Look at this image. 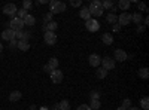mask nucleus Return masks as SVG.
<instances>
[{"mask_svg": "<svg viewBox=\"0 0 149 110\" xmlns=\"http://www.w3.org/2000/svg\"><path fill=\"white\" fill-rule=\"evenodd\" d=\"M137 75H139L140 79H148V77H149V70H148L146 67H142V68H139Z\"/></svg>", "mask_w": 149, "mask_h": 110, "instance_id": "nucleus-22", "label": "nucleus"}, {"mask_svg": "<svg viewBox=\"0 0 149 110\" xmlns=\"http://www.w3.org/2000/svg\"><path fill=\"white\" fill-rule=\"evenodd\" d=\"M33 6V3L30 2V0H24V2H22V9H26L27 12H29V9Z\"/></svg>", "mask_w": 149, "mask_h": 110, "instance_id": "nucleus-31", "label": "nucleus"}, {"mask_svg": "<svg viewBox=\"0 0 149 110\" xmlns=\"http://www.w3.org/2000/svg\"><path fill=\"white\" fill-rule=\"evenodd\" d=\"M85 27H86V30L88 31H98V28H100V22H98L97 19H94V18H90L88 21H85Z\"/></svg>", "mask_w": 149, "mask_h": 110, "instance_id": "nucleus-6", "label": "nucleus"}, {"mask_svg": "<svg viewBox=\"0 0 149 110\" xmlns=\"http://www.w3.org/2000/svg\"><path fill=\"white\" fill-rule=\"evenodd\" d=\"M22 21H24V26H29V27H33L36 24V18L33 15H30V14H27V17L24 18Z\"/></svg>", "mask_w": 149, "mask_h": 110, "instance_id": "nucleus-16", "label": "nucleus"}, {"mask_svg": "<svg viewBox=\"0 0 149 110\" xmlns=\"http://www.w3.org/2000/svg\"><path fill=\"white\" fill-rule=\"evenodd\" d=\"M79 17H81L82 19H85V21H88V19L91 18V14H90L88 8H82V9H81V12H79Z\"/></svg>", "mask_w": 149, "mask_h": 110, "instance_id": "nucleus-19", "label": "nucleus"}, {"mask_svg": "<svg viewBox=\"0 0 149 110\" xmlns=\"http://www.w3.org/2000/svg\"><path fill=\"white\" fill-rule=\"evenodd\" d=\"M102 6H103V9H112V8H113V3H112V2H109V0H104V2H102Z\"/></svg>", "mask_w": 149, "mask_h": 110, "instance_id": "nucleus-30", "label": "nucleus"}, {"mask_svg": "<svg viewBox=\"0 0 149 110\" xmlns=\"http://www.w3.org/2000/svg\"><path fill=\"white\" fill-rule=\"evenodd\" d=\"M58 107H60V110H70V104L67 100H63L61 103H58Z\"/></svg>", "mask_w": 149, "mask_h": 110, "instance_id": "nucleus-28", "label": "nucleus"}, {"mask_svg": "<svg viewBox=\"0 0 149 110\" xmlns=\"http://www.w3.org/2000/svg\"><path fill=\"white\" fill-rule=\"evenodd\" d=\"M88 10H90V14H91V18H98V17H102L103 15V6H102V2H98V0H94V2L90 5V8H88Z\"/></svg>", "mask_w": 149, "mask_h": 110, "instance_id": "nucleus-1", "label": "nucleus"}, {"mask_svg": "<svg viewBox=\"0 0 149 110\" xmlns=\"http://www.w3.org/2000/svg\"><path fill=\"white\" fill-rule=\"evenodd\" d=\"M131 21H133L134 24H139V26H140V22L143 21V17H142L140 12H134V14L131 15Z\"/></svg>", "mask_w": 149, "mask_h": 110, "instance_id": "nucleus-21", "label": "nucleus"}, {"mask_svg": "<svg viewBox=\"0 0 149 110\" xmlns=\"http://www.w3.org/2000/svg\"><path fill=\"white\" fill-rule=\"evenodd\" d=\"M128 58V55H127V52L124 51V49H116L115 51V59L116 61H119V63H124Z\"/></svg>", "mask_w": 149, "mask_h": 110, "instance_id": "nucleus-13", "label": "nucleus"}, {"mask_svg": "<svg viewBox=\"0 0 149 110\" xmlns=\"http://www.w3.org/2000/svg\"><path fill=\"white\" fill-rule=\"evenodd\" d=\"M139 10H148L146 6H145V3H139Z\"/></svg>", "mask_w": 149, "mask_h": 110, "instance_id": "nucleus-39", "label": "nucleus"}, {"mask_svg": "<svg viewBox=\"0 0 149 110\" xmlns=\"http://www.w3.org/2000/svg\"><path fill=\"white\" fill-rule=\"evenodd\" d=\"M58 27V24L55 21H51V22H48V24H43V31H55Z\"/></svg>", "mask_w": 149, "mask_h": 110, "instance_id": "nucleus-14", "label": "nucleus"}, {"mask_svg": "<svg viewBox=\"0 0 149 110\" xmlns=\"http://www.w3.org/2000/svg\"><path fill=\"white\" fill-rule=\"evenodd\" d=\"M95 76L98 77V79H104L106 76H107V71L102 67V68H97V71H95Z\"/></svg>", "mask_w": 149, "mask_h": 110, "instance_id": "nucleus-24", "label": "nucleus"}, {"mask_svg": "<svg viewBox=\"0 0 149 110\" xmlns=\"http://www.w3.org/2000/svg\"><path fill=\"white\" fill-rule=\"evenodd\" d=\"M43 71H45V73H48V75H51V71H52V68L49 67L48 64H45V66H43Z\"/></svg>", "mask_w": 149, "mask_h": 110, "instance_id": "nucleus-36", "label": "nucleus"}, {"mask_svg": "<svg viewBox=\"0 0 149 110\" xmlns=\"http://www.w3.org/2000/svg\"><path fill=\"white\" fill-rule=\"evenodd\" d=\"M22 27H24V21L19 19V18H17V17H14V18L10 19V22H9V28L14 30V31H21Z\"/></svg>", "mask_w": 149, "mask_h": 110, "instance_id": "nucleus-3", "label": "nucleus"}, {"mask_svg": "<svg viewBox=\"0 0 149 110\" xmlns=\"http://www.w3.org/2000/svg\"><path fill=\"white\" fill-rule=\"evenodd\" d=\"M116 110H127V109H124V107H122V106H119V107H118V109H116Z\"/></svg>", "mask_w": 149, "mask_h": 110, "instance_id": "nucleus-45", "label": "nucleus"}, {"mask_svg": "<svg viewBox=\"0 0 149 110\" xmlns=\"http://www.w3.org/2000/svg\"><path fill=\"white\" fill-rule=\"evenodd\" d=\"M102 66H103V68L107 71V70H113L115 68V59L113 58H110V57H104V58H102V63H100Z\"/></svg>", "mask_w": 149, "mask_h": 110, "instance_id": "nucleus-8", "label": "nucleus"}, {"mask_svg": "<svg viewBox=\"0 0 149 110\" xmlns=\"http://www.w3.org/2000/svg\"><path fill=\"white\" fill-rule=\"evenodd\" d=\"M82 5V0H72L70 2V6H73V8H79Z\"/></svg>", "mask_w": 149, "mask_h": 110, "instance_id": "nucleus-33", "label": "nucleus"}, {"mask_svg": "<svg viewBox=\"0 0 149 110\" xmlns=\"http://www.w3.org/2000/svg\"><path fill=\"white\" fill-rule=\"evenodd\" d=\"M127 110H140V109H139V107H128Z\"/></svg>", "mask_w": 149, "mask_h": 110, "instance_id": "nucleus-44", "label": "nucleus"}, {"mask_svg": "<svg viewBox=\"0 0 149 110\" xmlns=\"http://www.w3.org/2000/svg\"><path fill=\"white\" fill-rule=\"evenodd\" d=\"M78 110H91V109H90L88 104H81V106L78 107Z\"/></svg>", "mask_w": 149, "mask_h": 110, "instance_id": "nucleus-38", "label": "nucleus"}, {"mask_svg": "<svg viewBox=\"0 0 149 110\" xmlns=\"http://www.w3.org/2000/svg\"><path fill=\"white\" fill-rule=\"evenodd\" d=\"M91 100H100V92H98V91H93L91 92Z\"/></svg>", "mask_w": 149, "mask_h": 110, "instance_id": "nucleus-34", "label": "nucleus"}, {"mask_svg": "<svg viewBox=\"0 0 149 110\" xmlns=\"http://www.w3.org/2000/svg\"><path fill=\"white\" fill-rule=\"evenodd\" d=\"M106 19H107V22H110V24H116L118 17H116V14H107Z\"/></svg>", "mask_w": 149, "mask_h": 110, "instance_id": "nucleus-27", "label": "nucleus"}, {"mask_svg": "<svg viewBox=\"0 0 149 110\" xmlns=\"http://www.w3.org/2000/svg\"><path fill=\"white\" fill-rule=\"evenodd\" d=\"M49 77H51V82L52 83H61L64 79V75H63V71L61 70H52L51 71V75H49Z\"/></svg>", "mask_w": 149, "mask_h": 110, "instance_id": "nucleus-5", "label": "nucleus"}, {"mask_svg": "<svg viewBox=\"0 0 149 110\" xmlns=\"http://www.w3.org/2000/svg\"><path fill=\"white\" fill-rule=\"evenodd\" d=\"M49 8H51V14L52 15L61 14V12L66 10V3L60 2V0H52V2H49Z\"/></svg>", "mask_w": 149, "mask_h": 110, "instance_id": "nucleus-2", "label": "nucleus"}, {"mask_svg": "<svg viewBox=\"0 0 149 110\" xmlns=\"http://www.w3.org/2000/svg\"><path fill=\"white\" fill-rule=\"evenodd\" d=\"M122 107H124V109H128V107H131V100H130V98H125V100L122 101Z\"/></svg>", "mask_w": 149, "mask_h": 110, "instance_id": "nucleus-35", "label": "nucleus"}, {"mask_svg": "<svg viewBox=\"0 0 149 110\" xmlns=\"http://www.w3.org/2000/svg\"><path fill=\"white\" fill-rule=\"evenodd\" d=\"M88 63H90L91 67H98L100 63H102V58H100V55H97V54H91L90 58H88Z\"/></svg>", "mask_w": 149, "mask_h": 110, "instance_id": "nucleus-10", "label": "nucleus"}, {"mask_svg": "<svg viewBox=\"0 0 149 110\" xmlns=\"http://www.w3.org/2000/svg\"><path fill=\"white\" fill-rule=\"evenodd\" d=\"M30 110H36V106H30Z\"/></svg>", "mask_w": 149, "mask_h": 110, "instance_id": "nucleus-46", "label": "nucleus"}, {"mask_svg": "<svg viewBox=\"0 0 149 110\" xmlns=\"http://www.w3.org/2000/svg\"><path fill=\"white\" fill-rule=\"evenodd\" d=\"M48 66H49V67H51L52 70H57V68H58V59H57L55 57H52L51 59H49V61H48Z\"/></svg>", "mask_w": 149, "mask_h": 110, "instance_id": "nucleus-23", "label": "nucleus"}, {"mask_svg": "<svg viewBox=\"0 0 149 110\" xmlns=\"http://www.w3.org/2000/svg\"><path fill=\"white\" fill-rule=\"evenodd\" d=\"M2 39H3V40H8V42L14 40V39H15V31L10 30V28H6V30L2 33Z\"/></svg>", "mask_w": 149, "mask_h": 110, "instance_id": "nucleus-12", "label": "nucleus"}, {"mask_svg": "<svg viewBox=\"0 0 149 110\" xmlns=\"http://www.w3.org/2000/svg\"><path fill=\"white\" fill-rule=\"evenodd\" d=\"M52 17H54V15L51 14V12H48V14H46V15L43 17V24H48V22H51V21H52Z\"/></svg>", "mask_w": 149, "mask_h": 110, "instance_id": "nucleus-32", "label": "nucleus"}, {"mask_svg": "<svg viewBox=\"0 0 149 110\" xmlns=\"http://www.w3.org/2000/svg\"><path fill=\"white\" fill-rule=\"evenodd\" d=\"M30 31H24V30H21V31H15V39L17 40H26V42H29V39H30Z\"/></svg>", "mask_w": 149, "mask_h": 110, "instance_id": "nucleus-11", "label": "nucleus"}, {"mask_svg": "<svg viewBox=\"0 0 149 110\" xmlns=\"http://www.w3.org/2000/svg\"><path fill=\"white\" fill-rule=\"evenodd\" d=\"M121 30V26H119V24H115V26H113V31H119Z\"/></svg>", "mask_w": 149, "mask_h": 110, "instance_id": "nucleus-40", "label": "nucleus"}, {"mask_svg": "<svg viewBox=\"0 0 149 110\" xmlns=\"http://www.w3.org/2000/svg\"><path fill=\"white\" fill-rule=\"evenodd\" d=\"M143 22H145V26H148V24H149V18H148V17H146V18H145V19H143Z\"/></svg>", "mask_w": 149, "mask_h": 110, "instance_id": "nucleus-42", "label": "nucleus"}, {"mask_svg": "<svg viewBox=\"0 0 149 110\" xmlns=\"http://www.w3.org/2000/svg\"><path fill=\"white\" fill-rule=\"evenodd\" d=\"M140 109L149 110V98H148V97H143V98L140 100Z\"/></svg>", "mask_w": 149, "mask_h": 110, "instance_id": "nucleus-25", "label": "nucleus"}, {"mask_svg": "<svg viewBox=\"0 0 149 110\" xmlns=\"http://www.w3.org/2000/svg\"><path fill=\"white\" fill-rule=\"evenodd\" d=\"M43 40H45V43H46V45L54 46V45L57 43V34H55L54 31H46V33H45V36H43Z\"/></svg>", "mask_w": 149, "mask_h": 110, "instance_id": "nucleus-7", "label": "nucleus"}, {"mask_svg": "<svg viewBox=\"0 0 149 110\" xmlns=\"http://www.w3.org/2000/svg\"><path fill=\"white\" fill-rule=\"evenodd\" d=\"M102 42L104 45H112V43H113V36H112L110 33H104L102 36Z\"/></svg>", "mask_w": 149, "mask_h": 110, "instance_id": "nucleus-18", "label": "nucleus"}, {"mask_svg": "<svg viewBox=\"0 0 149 110\" xmlns=\"http://www.w3.org/2000/svg\"><path fill=\"white\" fill-rule=\"evenodd\" d=\"M26 17H27V10H26V9H22V8H21V9H18V10H17V18L24 19Z\"/></svg>", "mask_w": 149, "mask_h": 110, "instance_id": "nucleus-29", "label": "nucleus"}, {"mask_svg": "<svg viewBox=\"0 0 149 110\" xmlns=\"http://www.w3.org/2000/svg\"><path fill=\"white\" fill-rule=\"evenodd\" d=\"M51 110H60V107H58V104H55V106H52V109Z\"/></svg>", "mask_w": 149, "mask_h": 110, "instance_id": "nucleus-43", "label": "nucleus"}, {"mask_svg": "<svg viewBox=\"0 0 149 110\" xmlns=\"http://www.w3.org/2000/svg\"><path fill=\"white\" fill-rule=\"evenodd\" d=\"M9 46H10V48H17V46H18V40H17V39L10 40V42H9Z\"/></svg>", "mask_w": 149, "mask_h": 110, "instance_id": "nucleus-37", "label": "nucleus"}, {"mask_svg": "<svg viewBox=\"0 0 149 110\" xmlns=\"http://www.w3.org/2000/svg\"><path fill=\"white\" fill-rule=\"evenodd\" d=\"M131 22V14H128V12H122V14L118 17V24L122 27V26H128V24Z\"/></svg>", "mask_w": 149, "mask_h": 110, "instance_id": "nucleus-9", "label": "nucleus"}, {"mask_svg": "<svg viewBox=\"0 0 149 110\" xmlns=\"http://www.w3.org/2000/svg\"><path fill=\"white\" fill-rule=\"evenodd\" d=\"M17 10H18V8L14 3H8V5L3 6V14L8 15V17H10V18H14L17 15Z\"/></svg>", "mask_w": 149, "mask_h": 110, "instance_id": "nucleus-4", "label": "nucleus"}, {"mask_svg": "<svg viewBox=\"0 0 149 110\" xmlns=\"http://www.w3.org/2000/svg\"><path fill=\"white\" fill-rule=\"evenodd\" d=\"M18 49H21L22 52H26V51H29L30 49V43L29 42H26V40H18Z\"/></svg>", "mask_w": 149, "mask_h": 110, "instance_id": "nucleus-20", "label": "nucleus"}, {"mask_svg": "<svg viewBox=\"0 0 149 110\" xmlns=\"http://www.w3.org/2000/svg\"><path fill=\"white\" fill-rule=\"evenodd\" d=\"M130 6H131L130 0H119V2H118V8H119L121 10H128Z\"/></svg>", "mask_w": 149, "mask_h": 110, "instance_id": "nucleus-17", "label": "nucleus"}, {"mask_svg": "<svg viewBox=\"0 0 149 110\" xmlns=\"http://www.w3.org/2000/svg\"><path fill=\"white\" fill-rule=\"evenodd\" d=\"M2 51H3V45H2V43H0V52H2Z\"/></svg>", "mask_w": 149, "mask_h": 110, "instance_id": "nucleus-47", "label": "nucleus"}, {"mask_svg": "<svg viewBox=\"0 0 149 110\" xmlns=\"http://www.w3.org/2000/svg\"><path fill=\"white\" fill-rule=\"evenodd\" d=\"M21 92L19 91H12L10 94H9V101L10 103H17V101H19L21 100Z\"/></svg>", "mask_w": 149, "mask_h": 110, "instance_id": "nucleus-15", "label": "nucleus"}, {"mask_svg": "<svg viewBox=\"0 0 149 110\" xmlns=\"http://www.w3.org/2000/svg\"><path fill=\"white\" fill-rule=\"evenodd\" d=\"M137 31H139V33H143V31H145V27L139 26V27H137Z\"/></svg>", "mask_w": 149, "mask_h": 110, "instance_id": "nucleus-41", "label": "nucleus"}, {"mask_svg": "<svg viewBox=\"0 0 149 110\" xmlns=\"http://www.w3.org/2000/svg\"><path fill=\"white\" fill-rule=\"evenodd\" d=\"M100 107H102L100 100H91V104H90V109H91V110H98Z\"/></svg>", "mask_w": 149, "mask_h": 110, "instance_id": "nucleus-26", "label": "nucleus"}]
</instances>
